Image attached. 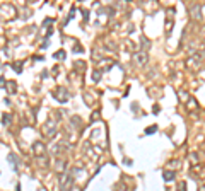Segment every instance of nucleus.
<instances>
[{
  "label": "nucleus",
  "instance_id": "nucleus-2",
  "mask_svg": "<svg viewBox=\"0 0 205 191\" xmlns=\"http://www.w3.org/2000/svg\"><path fill=\"white\" fill-rule=\"evenodd\" d=\"M63 55H65V53H63V51H60V53H56V58H63Z\"/></svg>",
  "mask_w": 205,
  "mask_h": 191
},
{
  "label": "nucleus",
  "instance_id": "nucleus-1",
  "mask_svg": "<svg viewBox=\"0 0 205 191\" xmlns=\"http://www.w3.org/2000/svg\"><path fill=\"white\" fill-rule=\"evenodd\" d=\"M164 176H166V179H168V181H171V179H173V177H174V174H173V172H171V174H169V172H166V174H164Z\"/></svg>",
  "mask_w": 205,
  "mask_h": 191
}]
</instances>
